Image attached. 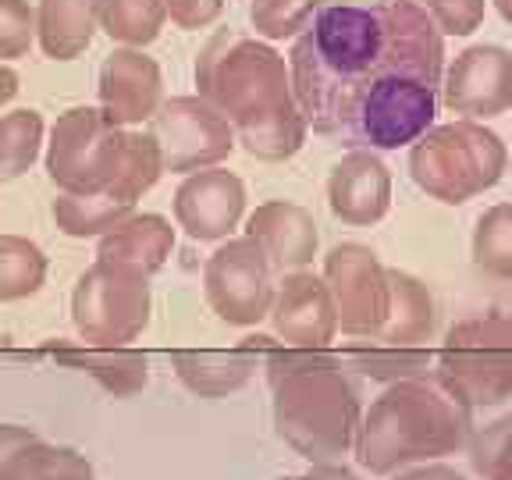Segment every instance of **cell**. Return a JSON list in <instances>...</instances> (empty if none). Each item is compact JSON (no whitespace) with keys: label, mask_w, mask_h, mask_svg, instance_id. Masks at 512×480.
Returning a JSON list of instances; mask_svg holds the SVG:
<instances>
[{"label":"cell","mask_w":512,"mask_h":480,"mask_svg":"<svg viewBox=\"0 0 512 480\" xmlns=\"http://www.w3.org/2000/svg\"><path fill=\"white\" fill-rule=\"evenodd\" d=\"M438 324L431 288L409 271L388 267V313L377 331V342L388 345H427Z\"/></svg>","instance_id":"cell-19"},{"label":"cell","mask_w":512,"mask_h":480,"mask_svg":"<svg viewBox=\"0 0 512 480\" xmlns=\"http://www.w3.org/2000/svg\"><path fill=\"white\" fill-rule=\"evenodd\" d=\"M196 93L232 121L235 143L253 160L281 164L306 146L288 57L260 36L217 32L196 57Z\"/></svg>","instance_id":"cell-2"},{"label":"cell","mask_w":512,"mask_h":480,"mask_svg":"<svg viewBox=\"0 0 512 480\" xmlns=\"http://www.w3.org/2000/svg\"><path fill=\"white\" fill-rule=\"evenodd\" d=\"M470 463L477 470V477L484 480H512V413L484 424L477 431H470L466 441Z\"/></svg>","instance_id":"cell-31"},{"label":"cell","mask_w":512,"mask_h":480,"mask_svg":"<svg viewBox=\"0 0 512 480\" xmlns=\"http://www.w3.org/2000/svg\"><path fill=\"white\" fill-rule=\"evenodd\" d=\"M36 43V8L29 0H0V61H18Z\"/></svg>","instance_id":"cell-32"},{"label":"cell","mask_w":512,"mask_h":480,"mask_svg":"<svg viewBox=\"0 0 512 480\" xmlns=\"http://www.w3.org/2000/svg\"><path fill=\"white\" fill-rule=\"evenodd\" d=\"M32 438H40V434L32 431V427H25V424H0V473H4V466H8L11 459L18 456V448H25Z\"/></svg>","instance_id":"cell-36"},{"label":"cell","mask_w":512,"mask_h":480,"mask_svg":"<svg viewBox=\"0 0 512 480\" xmlns=\"http://www.w3.org/2000/svg\"><path fill=\"white\" fill-rule=\"evenodd\" d=\"M274 431L310 466L345 463L360 431L363 399L349 367L331 349L278 342L264 356Z\"/></svg>","instance_id":"cell-3"},{"label":"cell","mask_w":512,"mask_h":480,"mask_svg":"<svg viewBox=\"0 0 512 480\" xmlns=\"http://www.w3.org/2000/svg\"><path fill=\"white\" fill-rule=\"evenodd\" d=\"M509 146L495 128L456 118L427 128L409 146V178L416 189L445 207H463L505 178Z\"/></svg>","instance_id":"cell-5"},{"label":"cell","mask_w":512,"mask_h":480,"mask_svg":"<svg viewBox=\"0 0 512 480\" xmlns=\"http://www.w3.org/2000/svg\"><path fill=\"white\" fill-rule=\"evenodd\" d=\"M342 363L377 384H395L409 381V377H431L434 352L427 345H388L367 338L363 345H352L342 356Z\"/></svg>","instance_id":"cell-23"},{"label":"cell","mask_w":512,"mask_h":480,"mask_svg":"<svg viewBox=\"0 0 512 480\" xmlns=\"http://www.w3.org/2000/svg\"><path fill=\"white\" fill-rule=\"evenodd\" d=\"M43 160L57 192H86L114 200L128 160V128L111 125L100 107H72L50 128Z\"/></svg>","instance_id":"cell-7"},{"label":"cell","mask_w":512,"mask_h":480,"mask_svg":"<svg viewBox=\"0 0 512 480\" xmlns=\"http://www.w3.org/2000/svg\"><path fill=\"white\" fill-rule=\"evenodd\" d=\"M132 210H136L132 203L111 200V196H86V192H57L50 203L57 232H64L68 239H100Z\"/></svg>","instance_id":"cell-24"},{"label":"cell","mask_w":512,"mask_h":480,"mask_svg":"<svg viewBox=\"0 0 512 480\" xmlns=\"http://www.w3.org/2000/svg\"><path fill=\"white\" fill-rule=\"evenodd\" d=\"M473 431L466 413L434 377L384 384L381 395L363 406L352 459L374 477H392L416 463L463 452Z\"/></svg>","instance_id":"cell-4"},{"label":"cell","mask_w":512,"mask_h":480,"mask_svg":"<svg viewBox=\"0 0 512 480\" xmlns=\"http://www.w3.org/2000/svg\"><path fill=\"white\" fill-rule=\"evenodd\" d=\"M331 0H249V25L267 43L296 40Z\"/></svg>","instance_id":"cell-30"},{"label":"cell","mask_w":512,"mask_h":480,"mask_svg":"<svg viewBox=\"0 0 512 480\" xmlns=\"http://www.w3.org/2000/svg\"><path fill=\"white\" fill-rule=\"evenodd\" d=\"M96 25L118 47L143 50L164 32L168 8H164V0H96Z\"/></svg>","instance_id":"cell-25"},{"label":"cell","mask_w":512,"mask_h":480,"mask_svg":"<svg viewBox=\"0 0 512 480\" xmlns=\"http://www.w3.org/2000/svg\"><path fill=\"white\" fill-rule=\"evenodd\" d=\"M274 267L249 235L217 242L203 264V296L210 310L232 328H256L274 303Z\"/></svg>","instance_id":"cell-9"},{"label":"cell","mask_w":512,"mask_h":480,"mask_svg":"<svg viewBox=\"0 0 512 480\" xmlns=\"http://www.w3.org/2000/svg\"><path fill=\"white\" fill-rule=\"evenodd\" d=\"M392 480H466V473H459L452 463L445 459H434V463H416L406 470L392 473Z\"/></svg>","instance_id":"cell-35"},{"label":"cell","mask_w":512,"mask_h":480,"mask_svg":"<svg viewBox=\"0 0 512 480\" xmlns=\"http://www.w3.org/2000/svg\"><path fill=\"white\" fill-rule=\"evenodd\" d=\"M54 356L64 367L86 370L107 395L114 399H132L150 384V360L132 345L118 349H96V345L75 342V345H54Z\"/></svg>","instance_id":"cell-21"},{"label":"cell","mask_w":512,"mask_h":480,"mask_svg":"<svg viewBox=\"0 0 512 480\" xmlns=\"http://www.w3.org/2000/svg\"><path fill=\"white\" fill-rule=\"evenodd\" d=\"M146 125H150V136L160 146L164 171H171V175L217 168L239 146L232 121L224 118L210 100H203L200 93L164 100Z\"/></svg>","instance_id":"cell-10"},{"label":"cell","mask_w":512,"mask_h":480,"mask_svg":"<svg viewBox=\"0 0 512 480\" xmlns=\"http://www.w3.org/2000/svg\"><path fill=\"white\" fill-rule=\"evenodd\" d=\"M413 4H420L434 18L441 36H470L488 15V0H413Z\"/></svg>","instance_id":"cell-33"},{"label":"cell","mask_w":512,"mask_h":480,"mask_svg":"<svg viewBox=\"0 0 512 480\" xmlns=\"http://www.w3.org/2000/svg\"><path fill=\"white\" fill-rule=\"evenodd\" d=\"M498 310H505V313H509V317H512V296H509V299H505V303H502V306H498Z\"/></svg>","instance_id":"cell-40"},{"label":"cell","mask_w":512,"mask_h":480,"mask_svg":"<svg viewBox=\"0 0 512 480\" xmlns=\"http://www.w3.org/2000/svg\"><path fill=\"white\" fill-rule=\"evenodd\" d=\"M441 104L459 118L491 121L512 107V50L473 43L452 57L441 75Z\"/></svg>","instance_id":"cell-12"},{"label":"cell","mask_w":512,"mask_h":480,"mask_svg":"<svg viewBox=\"0 0 512 480\" xmlns=\"http://www.w3.org/2000/svg\"><path fill=\"white\" fill-rule=\"evenodd\" d=\"M246 182L224 164L192 171L175 189V228L192 242H224L246 221Z\"/></svg>","instance_id":"cell-13"},{"label":"cell","mask_w":512,"mask_h":480,"mask_svg":"<svg viewBox=\"0 0 512 480\" xmlns=\"http://www.w3.org/2000/svg\"><path fill=\"white\" fill-rule=\"evenodd\" d=\"M47 285V253L22 235H0V303H22Z\"/></svg>","instance_id":"cell-28"},{"label":"cell","mask_w":512,"mask_h":480,"mask_svg":"<svg viewBox=\"0 0 512 480\" xmlns=\"http://www.w3.org/2000/svg\"><path fill=\"white\" fill-rule=\"evenodd\" d=\"M175 374L185 392L200 395V399H224V395L246 388L256 370V356L242 345L221 352V349H182L171 356Z\"/></svg>","instance_id":"cell-20"},{"label":"cell","mask_w":512,"mask_h":480,"mask_svg":"<svg viewBox=\"0 0 512 480\" xmlns=\"http://www.w3.org/2000/svg\"><path fill=\"white\" fill-rule=\"evenodd\" d=\"M470 256L491 281H512V203H495L477 217Z\"/></svg>","instance_id":"cell-29"},{"label":"cell","mask_w":512,"mask_h":480,"mask_svg":"<svg viewBox=\"0 0 512 480\" xmlns=\"http://www.w3.org/2000/svg\"><path fill=\"white\" fill-rule=\"evenodd\" d=\"M488 4H495L498 18H502L505 25H512V0H488Z\"/></svg>","instance_id":"cell-39"},{"label":"cell","mask_w":512,"mask_h":480,"mask_svg":"<svg viewBox=\"0 0 512 480\" xmlns=\"http://www.w3.org/2000/svg\"><path fill=\"white\" fill-rule=\"evenodd\" d=\"M246 235L264 249L278 274L310 267L320 249V232L303 203L267 200L246 217Z\"/></svg>","instance_id":"cell-17"},{"label":"cell","mask_w":512,"mask_h":480,"mask_svg":"<svg viewBox=\"0 0 512 480\" xmlns=\"http://www.w3.org/2000/svg\"><path fill=\"white\" fill-rule=\"evenodd\" d=\"M505 175L512 178V150H509V164H505Z\"/></svg>","instance_id":"cell-41"},{"label":"cell","mask_w":512,"mask_h":480,"mask_svg":"<svg viewBox=\"0 0 512 480\" xmlns=\"http://www.w3.org/2000/svg\"><path fill=\"white\" fill-rule=\"evenodd\" d=\"M96 0H40L36 43L50 61H75L96 36Z\"/></svg>","instance_id":"cell-22"},{"label":"cell","mask_w":512,"mask_h":480,"mask_svg":"<svg viewBox=\"0 0 512 480\" xmlns=\"http://www.w3.org/2000/svg\"><path fill=\"white\" fill-rule=\"evenodd\" d=\"M328 207L349 228H374L392 210V171L374 150L342 153L328 175Z\"/></svg>","instance_id":"cell-16"},{"label":"cell","mask_w":512,"mask_h":480,"mask_svg":"<svg viewBox=\"0 0 512 480\" xmlns=\"http://www.w3.org/2000/svg\"><path fill=\"white\" fill-rule=\"evenodd\" d=\"M320 278L338 313V331L349 338H374L388 313V267L363 242H338L324 256Z\"/></svg>","instance_id":"cell-11"},{"label":"cell","mask_w":512,"mask_h":480,"mask_svg":"<svg viewBox=\"0 0 512 480\" xmlns=\"http://www.w3.org/2000/svg\"><path fill=\"white\" fill-rule=\"evenodd\" d=\"M278 480H363L356 470H349L345 463H331V466H310L303 473H288V477Z\"/></svg>","instance_id":"cell-37"},{"label":"cell","mask_w":512,"mask_h":480,"mask_svg":"<svg viewBox=\"0 0 512 480\" xmlns=\"http://www.w3.org/2000/svg\"><path fill=\"white\" fill-rule=\"evenodd\" d=\"M434 381L466 413L512 399V317L505 310L473 313L448 328L434 352Z\"/></svg>","instance_id":"cell-6"},{"label":"cell","mask_w":512,"mask_h":480,"mask_svg":"<svg viewBox=\"0 0 512 480\" xmlns=\"http://www.w3.org/2000/svg\"><path fill=\"white\" fill-rule=\"evenodd\" d=\"M153 317L150 278L111 260H93L72 292V324L79 342L96 349L132 345Z\"/></svg>","instance_id":"cell-8"},{"label":"cell","mask_w":512,"mask_h":480,"mask_svg":"<svg viewBox=\"0 0 512 480\" xmlns=\"http://www.w3.org/2000/svg\"><path fill=\"white\" fill-rule=\"evenodd\" d=\"M43 146H47V125L40 111L18 107V111L0 114V185L32 171Z\"/></svg>","instance_id":"cell-27"},{"label":"cell","mask_w":512,"mask_h":480,"mask_svg":"<svg viewBox=\"0 0 512 480\" xmlns=\"http://www.w3.org/2000/svg\"><path fill=\"white\" fill-rule=\"evenodd\" d=\"M164 104V72L146 50L114 47L100 64L96 107L118 128H143Z\"/></svg>","instance_id":"cell-14"},{"label":"cell","mask_w":512,"mask_h":480,"mask_svg":"<svg viewBox=\"0 0 512 480\" xmlns=\"http://www.w3.org/2000/svg\"><path fill=\"white\" fill-rule=\"evenodd\" d=\"M175 235L178 228L164 214L132 210L125 221H118L111 232L96 239V260H111V264L153 278L157 271H164V264L175 253Z\"/></svg>","instance_id":"cell-18"},{"label":"cell","mask_w":512,"mask_h":480,"mask_svg":"<svg viewBox=\"0 0 512 480\" xmlns=\"http://www.w3.org/2000/svg\"><path fill=\"white\" fill-rule=\"evenodd\" d=\"M306 125L349 150H402L434 128L445 36L413 0L328 4L288 50Z\"/></svg>","instance_id":"cell-1"},{"label":"cell","mask_w":512,"mask_h":480,"mask_svg":"<svg viewBox=\"0 0 512 480\" xmlns=\"http://www.w3.org/2000/svg\"><path fill=\"white\" fill-rule=\"evenodd\" d=\"M168 22H175L185 32L210 29L224 15V0H164Z\"/></svg>","instance_id":"cell-34"},{"label":"cell","mask_w":512,"mask_h":480,"mask_svg":"<svg viewBox=\"0 0 512 480\" xmlns=\"http://www.w3.org/2000/svg\"><path fill=\"white\" fill-rule=\"evenodd\" d=\"M0 392H4V388H0Z\"/></svg>","instance_id":"cell-42"},{"label":"cell","mask_w":512,"mask_h":480,"mask_svg":"<svg viewBox=\"0 0 512 480\" xmlns=\"http://www.w3.org/2000/svg\"><path fill=\"white\" fill-rule=\"evenodd\" d=\"M15 93H18V75H15V68H11L8 61H0V107L11 104V100H15Z\"/></svg>","instance_id":"cell-38"},{"label":"cell","mask_w":512,"mask_h":480,"mask_svg":"<svg viewBox=\"0 0 512 480\" xmlns=\"http://www.w3.org/2000/svg\"><path fill=\"white\" fill-rule=\"evenodd\" d=\"M267 320L274 335L296 349H331V342L338 338V313L331 292L310 267L281 274Z\"/></svg>","instance_id":"cell-15"},{"label":"cell","mask_w":512,"mask_h":480,"mask_svg":"<svg viewBox=\"0 0 512 480\" xmlns=\"http://www.w3.org/2000/svg\"><path fill=\"white\" fill-rule=\"evenodd\" d=\"M0 480H96V470L79 448L32 438L29 445L18 448V456L4 466Z\"/></svg>","instance_id":"cell-26"}]
</instances>
